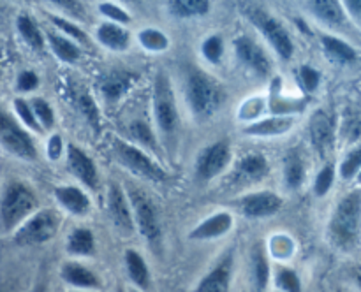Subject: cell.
Listing matches in <instances>:
<instances>
[{
	"instance_id": "1",
	"label": "cell",
	"mask_w": 361,
	"mask_h": 292,
	"mask_svg": "<svg viewBox=\"0 0 361 292\" xmlns=\"http://www.w3.org/2000/svg\"><path fill=\"white\" fill-rule=\"evenodd\" d=\"M330 238L341 250H353L361 238V192H351L338 203L330 222Z\"/></svg>"
},
{
	"instance_id": "2",
	"label": "cell",
	"mask_w": 361,
	"mask_h": 292,
	"mask_svg": "<svg viewBox=\"0 0 361 292\" xmlns=\"http://www.w3.org/2000/svg\"><path fill=\"white\" fill-rule=\"evenodd\" d=\"M35 208H37V199L27 185L20 182L9 183L0 201V218H2L4 227L7 231L14 229L25 218H30Z\"/></svg>"
},
{
	"instance_id": "3",
	"label": "cell",
	"mask_w": 361,
	"mask_h": 292,
	"mask_svg": "<svg viewBox=\"0 0 361 292\" xmlns=\"http://www.w3.org/2000/svg\"><path fill=\"white\" fill-rule=\"evenodd\" d=\"M243 13H245V16L259 28L261 34L270 41V44L274 46V49L282 56V58H291L293 51H295V46H293V41L291 37H289L288 30L282 27V23L277 18L271 16L268 11L261 9L259 6H254V4H249V6L243 7Z\"/></svg>"
},
{
	"instance_id": "4",
	"label": "cell",
	"mask_w": 361,
	"mask_h": 292,
	"mask_svg": "<svg viewBox=\"0 0 361 292\" xmlns=\"http://www.w3.org/2000/svg\"><path fill=\"white\" fill-rule=\"evenodd\" d=\"M187 97H189V104L194 115L200 118H207V116L214 115L221 106L222 91L207 74L196 70L189 76Z\"/></svg>"
},
{
	"instance_id": "5",
	"label": "cell",
	"mask_w": 361,
	"mask_h": 292,
	"mask_svg": "<svg viewBox=\"0 0 361 292\" xmlns=\"http://www.w3.org/2000/svg\"><path fill=\"white\" fill-rule=\"evenodd\" d=\"M154 90L155 120H157L159 129L166 136L175 134L176 127H178V111H176V102L175 95H173L171 83H169V77L164 72H159Z\"/></svg>"
},
{
	"instance_id": "6",
	"label": "cell",
	"mask_w": 361,
	"mask_h": 292,
	"mask_svg": "<svg viewBox=\"0 0 361 292\" xmlns=\"http://www.w3.org/2000/svg\"><path fill=\"white\" fill-rule=\"evenodd\" d=\"M59 215L51 210L39 211L32 215L27 222H23L16 232V243L23 246L41 245L51 239L59 231Z\"/></svg>"
},
{
	"instance_id": "7",
	"label": "cell",
	"mask_w": 361,
	"mask_h": 292,
	"mask_svg": "<svg viewBox=\"0 0 361 292\" xmlns=\"http://www.w3.org/2000/svg\"><path fill=\"white\" fill-rule=\"evenodd\" d=\"M129 203L141 234L150 243L159 241V238H161V222H159L157 208H155V203L150 199V196H147L143 190L130 186Z\"/></svg>"
},
{
	"instance_id": "8",
	"label": "cell",
	"mask_w": 361,
	"mask_h": 292,
	"mask_svg": "<svg viewBox=\"0 0 361 292\" xmlns=\"http://www.w3.org/2000/svg\"><path fill=\"white\" fill-rule=\"evenodd\" d=\"M0 144L7 151L25 160H34L37 157L32 137L7 113L2 111H0Z\"/></svg>"
},
{
	"instance_id": "9",
	"label": "cell",
	"mask_w": 361,
	"mask_h": 292,
	"mask_svg": "<svg viewBox=\"0 0 361 292\" xmlns=\"http://www.w3.org/2000/svg\"><path fill=\"white\" fill-rule=\"evenodd\" d=\"M115 150L118 160L126 167H129L134 174L141 176L145 179H152V182H164L168 178L166 172L148 155H145L140 148L123 143V141H116Z\"/></svg>"
},
{
	"instance_id": "10",
	"label": "cell",
	"mask_w": 361,
	"mask_h": 292,
	"mask_svg": "<svg viewBox=\"0 0 361 292\" xmlns=\"http://www.w3.org/2000/svg\"><path fill=\"white\" fill-rule=\"evenodd\" d=\"M229 160H231V151H229L228 141H219V143L210 144L197 158V176L203 179L215 178L219 172L224 171Z\"/></svg>"
},
{
	"instance_id": "11",
	"label": "cell",
	"mask_w": 361,
	"mask_h": 292,
	"mask_svg": "<svg viewBox=\"0 0 361 292\" xmlns=\"http://www.w3.org/2000/svg\"><path fill=\"white\" fill-rule=\"evenodd\" d=\"M108 211L113 224H115L120 231L127 232V234L134 231L133 208L129 206V201L123 196V190L120 189L116 183H111V185H109Z\"/></svg>"
},
{
	"instance_id": "12",
	"label": "cell",
	"mask_w": 361,
	"mask_h": 292,
	"mask_svg": "<svg viewBox=\"0 0 361 292\" xmlns=\"http://www.w3.org/2000/svg\"><path fill=\"white\" fill-rule=\"evenodd\" d=\"M235 49L238 58L259 76H267L271 70V62L256 41L249 37H240L235 41Z\"/></svg>"
},
{
	"instance_id": "13",
	"label": "cell",
	"mask_w": 361,
	"mask_h": 292,
	"mask_svg": "<svg viewBox=\"0 0 361 292\" xmlns=\"http://www.w3.org/2000/svg\"><path fill=\"white\" fill-rule=\"evenodd\" d=\"M233 273V253H226L221 260L203 277L196 292H229Z\"/></svg>"
},
{
	"instance_id": "14",
	"label": "cell",
	"mask_w": 361,
	"mask_h": 292,
	"mask_svg": "<svg viewBox=\"0 0 361 292\" xmlns=\"http://www.w3.org/2000/svg\"><path fill=\"white\" fill-rule=\"evenodd\" d=\"M240 208L249 218L271 217L282 208V199L271 192H256L243 197Z\"/></svg>"
},
{
	"instance_id": "15",
	"label": "cell",
	"mask_w": 361,
	"mask_h": 292,
	"mask_svg": "<svg viewBox=\"0 0 361 292\" xmlns=\"http://www.w3.org/2000/svg\"><path fill=\"white\" fill-rule=\"evenodd\" d=\"M67 164L81 183H85L90 189L97 186V169H95L94 162L85 151H81L74 144H69V148H67Z\"/></svg>"
},
{
	"instance_id": "16",
	"label": "cell",
	"mask_w": 361,
	"mask_h": 292,
	"mask_svg": "<svg viewBox=\"0 0 361 292\" xmlns=\"http://www.w3.org/2000/svg\"><path fill=\"white\" fill-rule=\"evenodd\" d=\"M60 277L66 284L73 285V287L85 288V291H95V288H101V280H99L97 274L92 269H88L87 266H81L76 262H66L60 269Z\"/></svg>"
},
{
	"instance_id": "17",
	"label": "cell",
	"mask_w": 361,
	"mask_h": 292,
	"mask_svg": "<svg viewBox=\"0 0 361 292\" xmlns=\"http://www.w3.org/2000/svg\"><path fill=\"white\" fill-rule=\"evenodd\" d=\"M310 139L314 146L324 153L334 141V122L324 111L314 113L310 118Z\"/></svg>"
},
{
	"instance_id": "18",
	"label": "cell",
	"mask_w": 361,
	"mask_h": 292,
	"mask_svg": "<svg viewBox=\"0 0 361 292\" xmlns=\"http://www.w3.org/2000/svg\"><path fill=\"white\" fill-rule=\"evenodd\" d=\"M233 225V217L229 213H215L214 217L207 218L203 224L197 225L192 232H190V238L192 239H214L219 236H224L226 232H229Z\"/></svg>"
},
{
	"instance_id": "19",
	"label": "cell",
	"mask_w": 361,
	"mask_h": 292,
	"mask_svg": "<svg viewBox=\"0 0 361 292\" xmlns=\"http://www.w3.org/2000/svg\"><path fill=\"white\" fill-rule=\"evenodd\" d=\"M55 197L67 211L74 215H85L90 210V199L78 186H59L55 189Z\"/></svg>"
},
{
	"instance_id": "20",
	"label": "cell",
	"mask_w": 361,
	"mask_h": 292,
	"mask_svg": "<svg viewBox=\"0 0 361 292\" xmlns=\"http://www.w3.org/2000/svg\"><path fill=\"white\" fill-rule=\"evenodd\" d=\"M236 178L242 182H259L268 174L267 158L263 155L249 153L236 164Z\"/></svg>"
},
{
	"instance_id": "21",
	"label": "cell",
	"mask_w": 361,
	"mask_h": 292,
	"mask_svg": "<svg viewBox=\"0 0 361 292\" xmlns=\"http://www.w3.org/2000/svg\"><path fill=\"white\" fill-rule=\"evenodd\" d=\"M293 123H295L293 116L281 115L252 123V125L247 127L245 132L250 134V136H281V134L288 132L291 129Z\"/></svg>"
},
{
	"instance_id": "22",
	"label": "cell",
	"mask_w": 361,
	"mask_h": 292,
	"mask_svg": "<svg viewBox=\"0 0 361 292\" xmlns=\"http://www.w3.org/2000/svg\"><path fill=\"white\" fill-rule=\"evenodd\" d=\"M126 266L129 278L137 288H141V291L150 288V271H148L147 262H145V259L140 253L134 252V250H129L126 253Z\"/></svg>"
},
{
	"instance_id": "23",
	"label": "cell",
	"mask_w": 361,
	"mask_h": 292,
	"mask_svg": "<svg viewBox=\"0 0 361 292\" xmlns=\"http://www.w3.org/2000/svg\"><path fill=\"white\" fill-rule=\"evenodd\" d=\"M97 39L113 51H123L129 46V32L115 23H102L97 30Z\"/></svg>"
},
{
	"instance_id": "24",
	"label": "cell",
	"mask_w": 361,
	"mask_h": 292,
	"mask_svg": "<svg viewBox=\"0 0 361 292\" xmlns=\"http://www.w3.org/2000/svg\"><path fill=\"white\" fill-rule=\"evenodd\" d=\"M130 83H133V76L127 72H111L109 76H106L102 80L101 90L104 94V97L108 101H116V99L122 97L127 90L130 88Z\"/></svg>"
},
{
	"instance_id": "25",
	"label": "cell",
	"mask_w": 361,
	"mask_h": 292,
	"mask_svg": "<svg viewBox=\"0 0 361 292\" xmlns=\"http://www.w3.org/2000/svg\"><path fill=\"white\" fill-rule=\"evenodd\" d=\"M309 7L321 21L328 25L337 27V25H342L345 21L341 4L334 2V0H317V2H310Z\"/></svg>"
},
{
	"instance_id": "26",
	"label": "cell",
	"mask_w": 361,
	"mask_h": 292,
	"mask_svg": "<svg viewBox=\"0 0 361 292\" xmlns=\"http://www.w3.org/2000/svg\"><path fill=\"white\" fill-rule=\"evenodd\" d=\"M67 250L74 255H92L95 250L94 243V234L90 232V229L78 227L71 232L69 239H67Z\"/></svg>"
},
{
	"instance_id": "27",
	"label": "cell",
	"mask_w": 361,
	"mask_h": 292,
	"mask_svg": "<svg viewBox=\"0 0 361 292\" xmlns=\"http://www.w3.org/2000/svg\"><path fill=\"white\" fill-rule=\"evenodd\" d=\"M323 46H324V51H326V55L330 56L331 60H335V62L349 63V62H353V60H356L355 49H353L349 44H345L344 41H341V39L324 35Z\"/></svg>"
},
{
	"instance_id": "28",
	"label": "cell",
	"mask_w": 361,
	"mask_h": 292,
	"mask_svg": "<svg viewBox=\"0 0 361 292\" xmlns=\"http://www.w3.org/2000/svg\"><path fill=\"white\" fill-rule=\"evenodd\" d=\"M168 6L176 18L201 16L210 9V2L207 0H175V2H169Z\"/></svg>"
},
{
	"instance_id": "29",
	"label": "cell",
	"mask_w": 361,
	"mask_h": 292,
	"mask_svg": "<svg viewBox=\"0 0 361 292\" xmlns=\"http://www.w3.org/2000/svg\"><path fill=\"white\" fill-rule=\"evenodd\" d=\"M18 30H20L21 37L27 41V44L30 46V48H34L35 51H41L42 46H44V41H42L41 30H39L37 25L34 23V20H32L30 16L21 14V16L18 18Z\"/></svg>"
},
{
	"instance_id": "30",
	"label": "cell",
	"mask_w": 361,
	"mask_h": 292,
	"mask_svg": "<svg viewBox=\"0 0 361 292\" xmlns=\"http://www.w3.org/2000/svg\"><path fill=\"white\" fill-rule=\"evenodd\" d=\"M48 41L53 53H55L60 60H63V62H76L78 56H80L78 46L74 44L73 41H69V39L62 37V35L48 34Z\"/></svg>"
},
{
	"instance_id": "31",
	"label": "cell",
	"mask_w": 361,
	"mask_h": 292,
	"mask_svg": "<svg viewBox=\"0 0 361 292\" xmlns=\"http://www.w3.org/2000/svg\"><path fill=\"white\" fill-rule=\"evenodd\" d=\"M284 174L286 182L291 189H298L303 183V178H305V165H303V160L300 158L298 153L291 151V153L286 157V165H284Z\"/></svg>"
},
{
	"instance_id": "32",
	"label": "cell",
	"mask_w": 361,
	"mask_h": 292,
	"mask_svg": "<svg viewBox=\"0 0 361 292\" xmlns=\"http://www.w3.org/2000/svg\"><path fill=\"white\" fill-rule=\"evenodd\" d=\"M252 280L259 292L267 288L268 280H270V266H268V260L261 248H257L252 253Z\"/></svg>"
},
{
	"instance_id": "33",
	"label": "cell",
	"mask_w": 361,
	"mask_h": 292,
	"mask_svg": "<svg viewBox=\"0 0 361 292\" xmlns=\"http://www.w3.org/2000/svg\"><path fill=\"white\" fill-rule=\"evenodd\" d=\"M275 285L281 292H302V281L296 271L289 267H279L275 274Z\"/></svg>"
},
{
	"instance_id": "34",
	"label": "cell",
	"mask_w": 361,
	"mask_h": 292,
	"mask_svg": "<svg viewBox=\"0 0 361 292\" xmlns=\"http://www.w3.org/2000/svg\"><path fill=\"white\" fill-rule=\"evenodd\" d=\"M140 41L141 44L145 46L150 51H162V49L168 48L169 41L162 32L155 30V28H147L140 34Z\"/></svg>"
},
{
	"instance_id": "35",
	"label": "cell",
	"mask_w": 361,
	"mask_h": 292,
	"mask_svg": "<svg viewBox=\"0 0 361 292\" xmlns=\"http://www.w3.org/2000/svg\"><path fill=\"white\" fill-rule=\"evenodd\" d=\"M32 109H34V115L37 118L39 125L42 129H51L53 123H55V113H53L51 106L44 101V99H34L30 102Z\"/></svg>"
},
{
	"instance_id": "36",
	"label": "cell",
	"mask_w": 361,
	"mask_h": 292,
	"mask_svg": "<svg viewBox=\"0 0 361 292\" xmlns=\"http://www.w3.org/2000/svg\"><path fill=\"white\" fill-rule=\"evenodd\" d=\"M78 108H80V111L83 113V116L87 118V122L90 123L94 129H99V111H97V106H95L94 99L83 91V94H80V97H78Z\"/></svg>"
},
{
	"instance_id": "37",
	"label": "cell",
	"mask_w": 361,
	"mask_h": 292,
	"mask_svg": "<svg viewBox=\"0 0 361 292\" xmlns=\"http://www.w3.org/2000/svg\"><path fill=\"white\" fill-rule=\"evenodd\" d=\"M14 109H16L20 120H23L25 125L30 127L32 130H37V132L42 129V127L39 125L37 118H35L34 109H32V106L28 104L27 101H23V99H16V101H14Z\"/></svg>"
},
{
	"instance_id": "38",
	"label": "cell",
	"mask_w": 361,
	"mask_h": 292,
	"mask_svg": "<svg viewBox=\"0 0 361 292\" xmlns=\"http://www.w3.org/2000/svg\"><path fill=\"white\" fill-rule=\"evenodd\" d=\"M360 169H361V148L351 151V153L348 155V158L342 162V167H341L342 178H345V179L353 178V176H355Z\"/></svg>"
},
{
	"instance_id": "39",
	"label": "cell",
	"mask_w": 361,
	"mask_h": 292,
	"mask_svg": "<svg viewBox=\"0 0 361 292\" xmlns=\"http://www.w3.org/2000/svg\"><path fill=\"white\" fill-rule=\"evenodd\" d=\"M129 132H130V136H133L134 139L140 141V143L147 144V146H150V148H155L154 134L150 132V129H148V127L145 125V123L134 122L133 125L129 127Z\"/></svg>"
},
{
	"instance_id": "40",
	"label": "cell",
	"mask_w": 361,
	"mask_h": 292,
	"mask_svg": "<svg viewBox=\"0 0 361 292\" xmlns=\"http://www.w3.org/2000/svg\"><path fill=\"white\" fill-rule=\"evenodd\" d=\"M334 176H335V172H334V167H331V165H326V167L321 169L319 174H317V178H316V185H314L317 196H324V193H328L331 183H334Z\"/></svg>"
},
{
	"instance_id": "41",
	"label": "cell",
	"mask_w": 361,
	"mask_h": 292,
	"mask_svg": "<svg viewBox=\"0 0 361 292\" xmlns=\"http://www.w3.org/2000/svg\"><path fill=\"white\" fill-rule=\"evenodd\" d=\"M203 55L207 56V60L217 63L222 56V39L217 35L208 37L203 44Z\"/></svg>"
},
{
	"instance_id": "42",
	"label": "cell",
	"mask_w": 361,
	"mask_h": 292,
	"mask_svg": "<svg viewBox=\"0 0 361 292\" xmlns=\"http://www.w3.org/2000/svg\"><path fill=\"white\" fill-rule=\"evenodd\" d=\"M293 250H295L293 241L289 238H286V236H275L274 241H271V252H274V255L279 257V259L289 257L293 253Z\"/></svg>"
},
{
	"instance_id": "43",
	"label": "cell",
	"mask_w": 361,
	"mask_h": 292,
	"mask_svg": "<svg viewBox=\"0 0 361 292\" xmlns=\"http://www.w3.org/2000/svg\"><path fill=\"white\" fill-rule=\"evenodd\" d=\"M49 18H51L53 23H55L56 27L60 28V30L66 32L67 35L74 37V39H76V41H83V42L87 41V34H85V32L81 30V28H78L76 25L71 23V21L63 20V18H59V16H49Z\"/></svg>"
},
{
	"instance_id": "44",
	"label": "cell",
	"mask_w": 361,
	"mask_h": 292,
	"mask_svg": "<svg viewBox=\"0 0 361 292\" xmlns=\"http://www.w3.org/2000/svg\"><path fill=\"white\" fill-rule=\"evenodd\" d=\"M101 13L111 21H118V23H129L130 21L129 14L115 4H101Z\"/></svg>"
},
{
	"instance_id": "45",
	"label": "cell",
	"mask_w": 361,
	"mask_h": 292,
	"mask_svg": "<svg viewBox=\"0 0 361 292\" xmlns=\"http://www.w3.org/2000/svg\"><path fill=\"white\" fill-rule=\"evenodd\" d=\"M300 77H302L303 84H305V88L309 91H314L317 88V84H319V72H317L316 69H312L310 65H303L302 69H300Z\"/></svg>"
},
{
	"instance_id": "46",
	"label": "cell",
	"mask_w": 361,
	"mask_h": 292,
	"mask_svg": "<svg viewBox=\"0 0 361 292\" xmlns=\"http://www.w3.org/2000/svg\"><path fill=\"white\" fill-rule=\"evenodd\" d=\"M39 77L37 74L32 72V70H23V72L18 76V90L21 91H30L34 88H37Z\"/></svg>"
},
{
	"instance_id": "47",
	"label": "cell",
	"mask_w": 361,
	"mask_h": 292,
	"mask_svg": "<svg viewBox=\"0 0 361 292\" xmlns=\"http://www.w3.org/2000/svg\"><path fill=\"white\" fill-rule=\"evenodd\" d=\"M261 109H263V101H261V99H252V101H249L245 106H243L240 116L247 120H252L259 115Z\"/></svg>"
},
{
	"instance_id": "48",
	"label": "cell",
	"mask_w": 361,
	"mask_h": 292,
	"mask_svg": "<svg viewBox=\"0 0 361 292\" xmlns=\"http://www.w3.org/2000/svg\"><path fill=\"white\" fill-rule=\"evenodd\" d=\"M60 153H62V139H60V136H51L49 137V143H48V155L51 160H55V158L60 157Z\"/></svg>"
},
{
	"instance_id": "49",
	"label": "cell",
	"mask_w": 361,
	"mask_h": 292,
	"mask_svg": "<svg viewBox=\"0 0 361 292\" xmlns=\"http://www.w3.org/2000/svg\"><path fill=\"white\" fill-rule=\"evenodd\" d=\"M355 280H356V284H358V287H360V291H361V269H358L355 273Z\"/></svg>"
},
{
	"instance_id": "50",
	"label": "cell",
	"mask_w": 361,
	"mask_h": 292,
	"mask_svg": "<svg viewBox=\"0 0 361 292\" xmlns=\"http://www.w3.org/2000/svg\"><path fill=\"white\" fill-rule=\"evenodd\" d=\"M35 292H44V291H42V288H37V291H35Z\"/></svg>"
},
{
	"instance_id": "51",
	"label": "cell",
	"mask_w": 361,
	"mask_h": 292,
	"mask_svg": "<svg viewBox=\"0 0 361 292\" xmlns=\"http://www.w3.org/2000/svg\"><path fill=\"white\" fill-rule=\"evenodd\" d=\"M74 292H90V291H74Z\"/></svg>"
},
{
	"instance_id": "52",
	"label": "cell",
	"mask_w": 361,
	"mask_h": 292,
	"mask_svg": "<svg viewBox=\"0 0 361 292\" xmlns=\"http://www.w3.org/2000/svg\"><path fill=\"white\" fill-rule=\"evenodd\" d=\"M130 292H141V291H130Z\"/></svg>"
},
{
	"instance_id": "53",
	"label": "cell",
	"mask_w": 361,
	"mask_h": 292,
	"mask_svg": "<svg viewBox=\"0 0 361 292\" xmlns=\"http://www.w3.org/2000/svg\"><path fill=\"white\" fill-rule=\"evenodd\" d=\"M120 292H126V291H120Z\"/></svg>"
}]
</instances>
